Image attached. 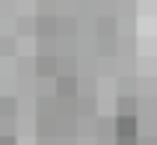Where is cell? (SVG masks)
Masks as SVG:
<instances>
[{"label":"cell","instance_id":"6da1fadb","mask_svg":"<svg viewBox=\"0 0 157 145\" xmlns=\"http://www.w3.org/2000/svg\"><path fill=\"white\" fill-rule=\"evenodd\" d=\"M133 136H136V121L124 113L122 119H119V139H122V142H131Z\"/></svg>","mask_w":157,"mask_h":145},{"label":"cell","instance_id":"7a4b0ae2","mask_svg":"<svg viewBox=\"0 0 157 145\" xmlns=\"http://www.w3.org/2000/svg\"><path fill=\"white\" fill-rule=\"evenodd\" d=\"M56 95H59V98H74V95H77V83H74L71 74H65V77L56 80Z\"/></svg>","mask_w":157,"mask_h":145},{"label":"cell","instance_id":"3957f363","mask_svg":"<svg viewBox=\"0 0 157 145\" xmlns=\"http://www.w3.org/2000/svg\"><path fill=\"white\" fill-rule=\"evenodd\" d=\"M36 71H39V77H53L56 74V59H53V56H39Z\"/></svg>","mask_w":157,"mask_h":145},{"label":"cell","instance_id":"277c9868","mask_svg":"<svg viewBox=\"0 0 157 145\" xmlns=\"http://www.w3.org/2000/svg\"><path fill=\"white\" fill-rule=\"evenodd\" d=\"M36 30L44 33V36H51V33H56V21H53V18H39V21H36Z\"/></svg>","mask_w":157,"mask_h":145},{"label":"cell","instance_id":"5b68a950","mask_svg":"<svg viewBox=\"0 0 157 145\" xmlns=\"http://www.w3.org/2000/svg\"><path fill=\"white\" fill-rule=\"evenodd\" d=\"M56 65H59L56 71H65V74H74V59H71V56H68V59H59Z\"/></svg>","mask_w":157,"mask_h":145}]
</instances>
